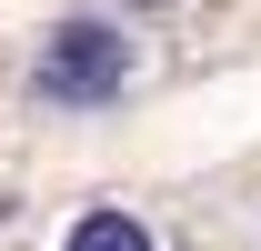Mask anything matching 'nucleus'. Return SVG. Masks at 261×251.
I'll use <instances>...</instances> for the list:
<instances>
[{"label": "nucleus", "mask_w": 261, "mask_h": 251, "mask_svg": "<svg viewBox=\"0 0 261 251\" xmlns=\"http://www.w3.org/2000/svg\"><path fill=\"white\" fill-rule=\"evenodd\" d=\"M130 70H141V40L121 31V20H50L31 51V91L50 101V111H100V101L130 91Z\"/></svg>", "instance_id": "1"}, {"label": "nucleus", "mask_w": 261, "mask_h": 251, "mask_svg": "<svg viewBox=\"0 0 261 251\" xmlns=\"http://www.w3.org/2000/svg\"><path fill=\"white\" fill-rule=\"evenodd\" d=\"M61 251H151V221L121 211V201H100V211L70 221V241H61Z\"/></svg>", "instance_id": "2"}]
</instances>
